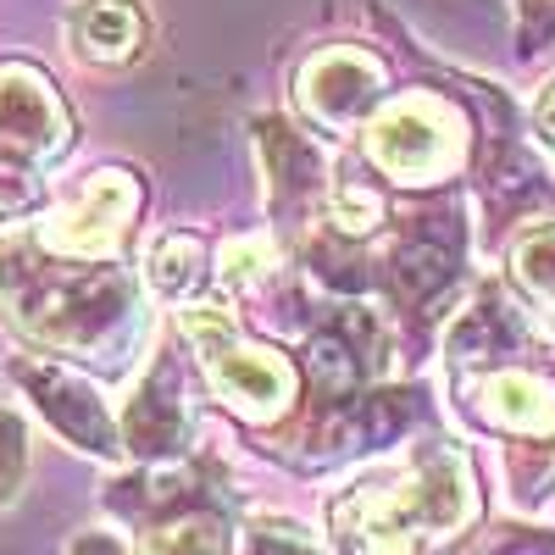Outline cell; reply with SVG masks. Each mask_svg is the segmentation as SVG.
<instances>
[{"label":"cell","instance_id":"obj_18","mask_svg":"<svg viewBox=\"0 0 555 555\" xmlns=\"http://www.w3.org/2000/svg\"><path fill=\"white\" fill-rule=\"evenodd\" d=\"M240 555H322L300 528H289V522H272V517H256L250 528H245V539H240Z\"/></svg>","mask_w":555,"mask_h":555},{"label":"cell","instance_id":"obj_16","mask_svg":"<svg viewBox=\"0 0 555 555\" xmlns=\"http://www.w3.org/2000/svg\"><path fill=\"white\" fill-rule=\"evenodd\" d=\"M28 478V428L17 411H0V505H12Z\"/></svg>","mask_w":555,"mask_h":555},{"label":"cell","instance_id":"obj_10","mask_svg":"<svg viewBox=\"0 0 555 555\" xmlns=\"http://www.w3.org/2000/svg\"><path fill=\"white\" fill-rule=\"evenodd\" d=\"M467 411L478 416L483 428L522 439L517 455L528 444L533 450H544V444L555 450V384L544 373H533V366H500V373L467 378Z\"/></svg>","mask_w":555,"mask_h":555},{"label":"cell","instance_id":"obj_20","mask_svg":"<svg viewBox=\"0 0 555 555\" xmlns=\"http://www.w3.org/2000/svg\"><path fill=\"white\" fill-rule=\"evenodd\" d=\"M528 7H533V0H528ZM550 7H555V0H550Z\"/></svg>","mask_w":555,"mask_h":555},{"label":"cell","instance_id":"obj_1","mask_svg":"<svg viewBox=\"0 0 555 555\" xmlns=\"http://www.w3.org/2000/svg\"><path fill=\"white\" fill-rule=\"evenodd\" d=\"M0 317L51 361L62 356L101 373H122L145 339V295L133 272L51 256L34 234L0 240Z\"/></svg>","mask_w":555,"mask_h":555},{"label":"cell","instance_id":"obj_9","mask_svg":"<svg viewBox=\"0 0 555 555\" xmlns=\"http://www.w3.org/2000/svg\"><path fill=\"white\" fill-rule=\"evenodd\" d=\"M195 439V405H190V384L172 350L156 356V366L145 373V384L133 389L128 411H122V450L139 461H178Z\"/></svg>","mask_w":555,"mask_h":555},{"label":"cell","instance_id":"obj_5","mask_svg":"<svg viewBox=\"0 0 555 555\" xmlns=\"http://www.w3.org/2000/svg\"><path fill=\"white\" fill-rule=\"evenodd\" d=\"M139 206H145L139 172L95 167L67 201H56V211L34 228V240L67 261H112V250L128 240Z\"/></svg>","mask_w":555,"mask_h":555},{"label":"cell","instance_id":"obj_8","mask_svg":"<svg viewBox=\"0 0 555 555\" xmlns=\"http://www.w3.org/2000/svg\"><path fill=\"white\" fill-rule=\"evenodd\" d=\"M384 95H389V78H384V62L366 56V51H317L300 78H295V106L322 128V133H356L366 128L378 112H384Z\"/></svg>","mask_w":555,"mask_h":555},{"label":"cell","instance_id":"obj_6","mask_svg":"<svg viewBox=\"0 0 555 555\" xmlns=\"http://www.w3.org/2000/svg\"><path fill=\"white\" fill-rule=\"evenodd\" d=\"M12 378L23 384V395L34 400V411L73 450L106 455V461L122 455V423L112 416V405L101 400V389L89 384L83 373H73V366H62L51 356H23V361H12Z\"/></svg>","mask_w":555,"mask_h":555},{"label":"cell","instance_id":"obj_2","mask_svg":"<svg viewBox=\"0 0 555 555\" xmlns=\"http://www.w3.org/2000/svg\"><path fill=\"white\" fill-rule=\"evenodd\" d=\"M483 517L473 461L455 444H423L384 473H366L328 505L339 555H444Z\"/></svg>","mask_w":555,"mask_h":555},{"label":"cell","instance_id":"obj_19","mask_svg":"<svg viewBox=\"0 0 555 555\" xmlns=\"http://www.w3.org/2000/svg\"><path fill=\"white\" fill-rule=\"evenodd\" d=\"M533 122H539V139H544V145L555 151V83H550L544 95H539V117H533Z\"/></svg>","mask_w":555,"mask_h":555},{"label":"cell","instance_id":"obj_17","mask_svg":"<svg viewBox=\"0 0 555 555\" xmlns=\"http://www.w3.org/2000/svg\"><path fill=\"white\" fill-rule=\"evenodd\" d=\"M272 267H278V256L267 240H228L222 245V284H234V289H256Z\"/></svg>","mask_w":555,"mask_h":555},{"label":"cell","instance_id":"obj_13","mask_svg":"<svg viewBox=\"0 0 555 555\" xmlns=\"http://www.w3.org/2000/svg\"><path fill=\"white\" fill-rule=\"evenodd\" d=\"M145 278H151V289H156V295H167V300H190L195 284L206 278V245L190 234V228H172V234H162V240L151 245V267H145Z\"/></svg>","mask_w":555,"mask_h":555},{"label":"cell","instance_id":"obj_4","mask_svg":"<svg viewBox=\"0 0 555 555\" xmlns=\"http://www.w3.org/2000/svg\"><path fill=\"white\" fill-rule=\"evenodd\" d=\"M183 334H190V345L201 356V373L217 389V400L228 411H240L245 423H278V416L300 400L295 361L267 350V345H245L234 311L183 306Z\"/></svg>","mask_w":555,"mask_h":555},{"label":"cell","instance_id":"obj_11","mask_svg":"<svg viewBox=\"0 0 555 555\" xmlns=\"http://www.w3.org/2000/svg\"><path fill=\"white\" fill-rule=\"evenodd\" d=\"M151 23L139 0H73L67 12V44L89 67H122L145 51Z\"/></svg>","mask_w":555,"mask_h":555},{"label":"cell","instance_id":"obj_12","mask_svg":"<svg viewBox=\"0 0 555 555\" xmlns=\"http://www.w3.org/2000/svg\"><path fill=\"white\" fill-rule=\"evenodd\" d=\"M139 555H234L228 539V512L222 505H201V512H183L162 528H151L139 539Z\"/></svg>","mask_w":555,"mask_h":555},{"label":"cell","instance_id":"obj_3","mask_svg":"<svg viewBox=\"0 0 555 555\" xmlns=\"http://www.w3.org/2000/svg\"><path fill=\"white\" fill-rule=\"evenodd\" d=\"M361 133H366V162H373V172L389 183H405V190H434V183L455 178L473 156L467 117L455 112V101L434 95V89L384 101V112Z\"/></svg>","mask_w":555,"mask_h":555},{"label":"cell","instance_id":"obj_14","mask_svg":"<svg viewBox=\"0 0 555 555\" xmlns=\"http://www.w3.org/2000/svg\"><path fill=\"white\" fill-rule=\"evenodd\" d=\"M517 278H522V289L555 317V222L533 228V234L517 240Z\"/></svg>","mask_w":555,"mask_h":555},{"label":"cell","instance_id":"obj_7","mask_svg":"<svg viewBox=\"0 0 555 555\" xmlns=\"http://www.w3.org/2000/svg\"><path fill=\"white\" fill-rule=\"evenodd\" d=\"M0 151L39 172L73 151V112L34 62H0Z\"/></svg>","mask_w":555,"mask_h":555},{"label":"cell","instance_id":"obj_15","mask_svg":"<svg viewBox=\"0 0 555 555\" xmlns=\"http://www.w3.org/2000/svg\"><path fill=\"white\" fill-rule=\"evenodd\" d=\"M44 206V172L0 151V222H17Z\"/></svg>","mask_w":555,"mask_h":555}]
</instances>
